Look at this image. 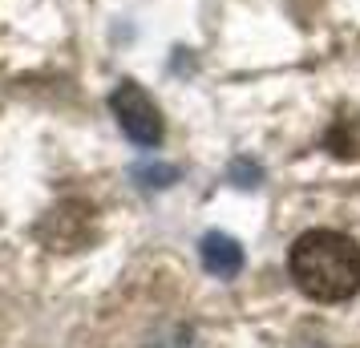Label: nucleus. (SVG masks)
<instances>
[{"label":"nucleus","mask_w":360,"mask_h":348,"mask_svg":"<svg viewBox=\"0 0 360 348\" xmlns=\"http://www.w3.org/2000/svg\"><path fill=\"white\" fill-rule=\"evenodd\" d=\"M295 288L316 304H344L360 292V247L344 231L311 227L288 251Z\"/></svg>","instance_id":"obj_1"},{"label":"nucleus","mask_w":360,"mask_h":348,"mask_svg":"<svg viewBox=\"0 0 360 348\" xmlns=\"http://www.w3.org/2000/svg\"><path fill=\"white\" fill-rule=\"evenodd\" d=\"M110 110H114L117 126H122V134L130 138V142H138V146H158L162 142V110L154 105V98H150L142 85L134 82H122L114 89V98H110Z\"/></svg>","instance_id":"obj_2"},{"label":"nucleus","mask_w":360,"mask_h":348,"mask_svg":"<svg viewBox=\"0 0 360 348\" xmlns=\"http://www.w3.org/2000/svg\"><path fill=\"white\" fill-rule=\"evenodd\" d=\"M198 255H202V267H207L211 276H219V280H231V276L243 271V247H239L231 235H223V231L202 235Z\"/></svg>","instance_id":"obj_3"}]
</instances>
